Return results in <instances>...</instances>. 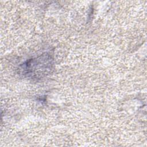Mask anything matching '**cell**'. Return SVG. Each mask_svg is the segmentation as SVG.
Instances as JSON below:
<instances>
[{"label": "cell", "mask_w": 147, "mask_h": 147, "mask_svg": "<svg viewBox=\"0 0 147 147\" xmlns=\"http://www.w3.org/2000/svg\"><path fill=\"white\" fill-rule=\"evenodd\" d=\"M53 60L49 55L44 54L29 59L21 65L24 75L32 79H40L47 76L52 69Z\"/></svg>", "instance_id": "cell-1"}]
</instances>
